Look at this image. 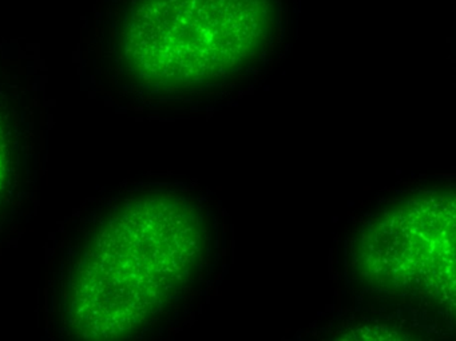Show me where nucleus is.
Wrapping results in <instances>:
<instances>
[{"label":"nucleus","mask_w":456,"mask_h":341,"mask_svg":"<svg viewBox=\"0 0 456 341\" xmlns=\"http://www.w3.org/2000/svg\"><path fill=\"white\" fill-rule=\"evenodd\" d=\"M207 231L191 202L156 193L119 207L90 241L68 298L82 340L129 337L186 287L204 257Z\"/></svg>","instance_id":"1"},{"label":"nucleus","mask_w":456,"mask_h":341,"mask_svg":"<svg viewBox=\"0 0 456 341\" xmlns=\"http://www.w3.org/2000/svg\"><path fill=\"white\" fill-rule=\"evenodd\" d=\"M273 15L272 0H140L125 28L124 58L149 86L217 82L261 52Z\"/></svg>","instance_id":"2"},{"label":"nucleus","mask_w":456,"mask_h":341,"mask_svg":"<svg viewBox=\"0 0 456 341\" xmlns=\"http://www.w3.org/2000/svg\"><path fill=\"white\" fill-rule=\"evenodd\" d=\"M360 277L379 289L427 298L456 321V191L408 197L357 237Z\"/></svg>","instance_id":"3"},{"label":"nucleus","mask_w":456,"mask_h":341,"mask_svg":"<svg viewBox=\"0 0 456 341\" xmlns=\"http://www.w3.org/2000/svg\"><path fill=\"white\" fill-rule=\"evenodd\" d=\"M346 340H408L403 330L389 325L373 324L354 328L346 335Z\"/></svg>","instance_id":"4"},{"label":"nucleus","mask_w":456,"mask_h":341,"mask_svg":"<svg viewBox=\"0 0 456 341\" xmlns=\"http://www.w3.org/2000/svg\"><path fill=\"white\" fill-rule=\"evenodd\" d=\"M7 166H9V161H7L6 138H4V126L0 121V194L6 185Z\"/></svg>","instance_id":"5"}]
</instances>
